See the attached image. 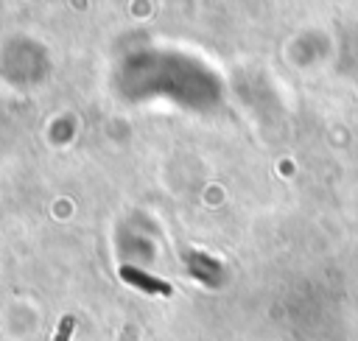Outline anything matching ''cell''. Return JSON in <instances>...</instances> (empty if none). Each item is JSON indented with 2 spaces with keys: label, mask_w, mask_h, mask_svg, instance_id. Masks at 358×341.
Segmentation results:
<instances>
[{
  "label": "cell",
  "mask_w": 358,
  "mask_h": 341,
  "mask_svg": "<svg viewBox=\"0 0 358 341\" xmlns=\"http://www.w3.org/2000/svg\"><path fill=\"white\" fill-rule=\"evenodd\" d=\"M73 327H76V316H62V321H59V330H56V335H53V341H70V335H73Z\"/></svg>",
  "instance_id": "obj_2"
},
{
  "label": "cell",
  "mask_w": 358,
  "mask_h": 341,
  "mask_svg": "<svg viewBox=\"0 0 358 341\" xmlns=\"http://www.w3.org/2000/svg\"><path fill=\"white\" fill-rule=\"evenodd\" d=\"M120 277H123V282H129V285H134L137 291H145V293H162V296L173 293V288L165 280H157V277H151V274H145L134 266H120Z\"/></svg>",
  "instance_id": "obj_1"
}]
</instances>
